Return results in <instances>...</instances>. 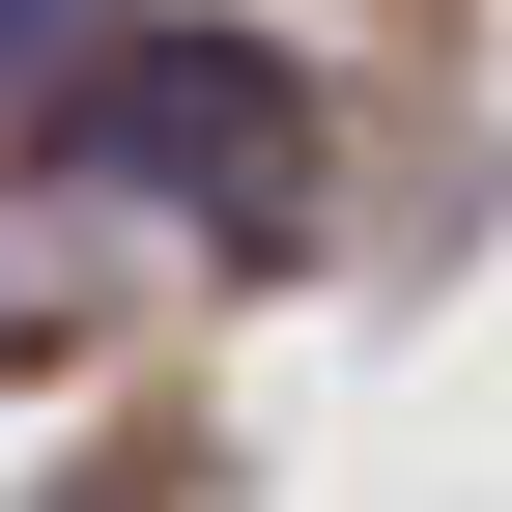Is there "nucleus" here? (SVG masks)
<instances>
[{"label": "nucleus", "instance_id": "obj_2", "mask_svg": "<svg viewBox=\"0 0 512 512\" xmlns=\"http://www.w3.org/2000/svg\"><path fill=\"white\" fill-rule=\"evenodd\" d=\"M86 57H114V0H0V114H86Z\"/></svg>", "mask_w": 512, "mask_h": 512}, {"label": "nucleus", "instance_id": "obj_1", "mask_svg": "<svg viewBox=\"0 0 512 512\" xmlns=\"http://www.w3.org/2000/svg\"><path fill=\"white\" fill-rule=\"evenodd\" d=\"M86 171H114V200H285V57H200V29H114L86 57Z\"/></svg>", "mask_w": 512, "mask_h": 512}]
</instances>
